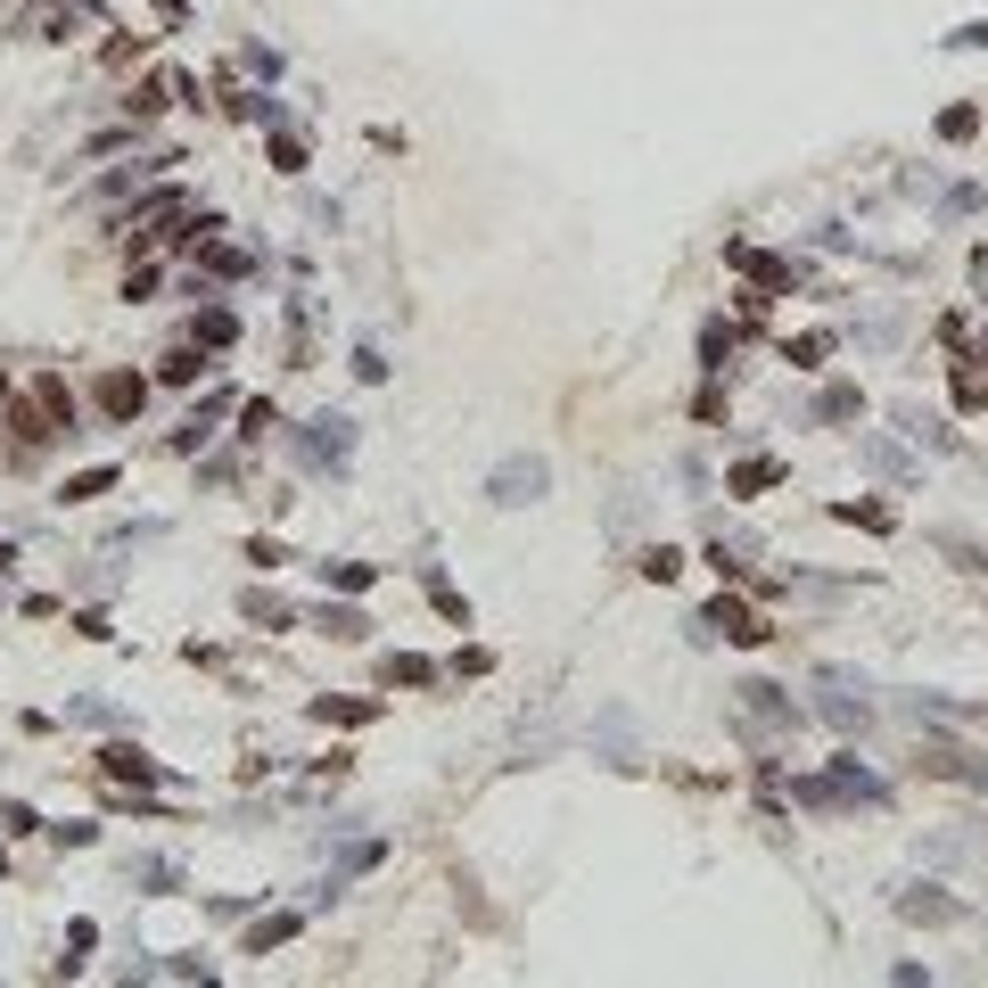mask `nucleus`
Returning a JSON list of instances; mask_svg holds the SVG:
<instances>
[{"mask_svg": "<svg viewBox=\"0 0 988 988\" xmlns=\"http://www.w3.org/2000/svg\"><path fill=\"white\" fill-rule=\"evenodd\" d=\"M140 395H149V388H140L133 371H108V380H99V404H108L116 420H133V412H140Z\"/></svg>", "mask_w": 988, "mask_h": 988, "instance_id": "nucleus-1", "label": "nucleus"}, {"mask_svg": "<svg viewBox=\"0 0 988 988\" xmlns=\"http://www.w3.org/2000/svg\"><path fill=\"white\" fill-rule=\"evenodd\" d=\"M708 626H725V635H733V643H766V626H759V618H750V609H742V601H717V609H708Z\"/></svg>", "mask_w": 988, "mask_h": 988, "instance_id": "nucleus-2", "label": "nucleus"}, {"mask_svg": "<svg viewBox=\"0 0 988 988\" xmlns=\"http://www.w3.org/2000/svg\"><path fill=\"white\" fill-rule=\"evenodd\" d=\"M313 717H322V725H371L380 701H313Z\"/></svg>", "mask_w": 988, "mask_h": 988, "instance_id": "nucleus-3", "label": "nucleus"}, {"mask_svg": "<svg viewBox=\"0 0 988 988\" xmlns=\"http://www.w3.org/2000/svg\"><path fill=\"white\" fill-rule=\"evenodd\" d=\"M774 478H783V461H742V470H733V495H759Z\"/></svg>", "mask_w": 988, "mask_h": 988, "instance_id": "nucleus-4", "label": "nucleus"}, {"mask_svg": "<svg viewBox=\"0 0 988 988\" xmlns=\"http://www.w3.org/2000/svg\"><path fill=\"white\" fill-rule=\"evenodd\" d=\"M322 626H330L339 643H363V635H371V618H363V609H322Z\"/></svg>", "mask_w": 988, "mask_h": 988, "instance_id": "nucleus-5", "label": "nucleus"}, {"mask_svg": "<svg viewBox=\"0 0 988 988\" xmlns=\"http://www.w3.org/2000/svg\"><path fill=\"white\" fill-rule=\"evenodd\" d=\"M380 676H388V684H429V676H437V667H429V659H412V650H404V659H388V667H380Z\"/></svg>", "mask_w": 988, "mask_h": 988, "instance_id": "nucleus-6", "label": "nucleus"}, {"mask_svg": "<svg viewBox=\"0 0 988 988\" xmlns=\"http://www.w3.org/2000/svg\"><path fill=\"white\" fill-rule=\"evenodd\" d=\"M116 487V470H82V478H67V502H91V495H108Z\"/></svg>", "mask_w": 988, "mask_h": 988, "instance_id": "nucleus-7", "label": "nucleus"}, {"mask_svg": "<svg viewBox=\"0 0 988 988\" xmlns=\"http://www.w3.org/2000/svg\"><path fill=\"white\" fill-rule=\"evenodd\" d=\"M198 371H206V363H198V354H190V346H174V354H165V380H174V388H190V380H198Z\"/></svg>", "mask_w": 988, "mask_h": 988, "instance_id": "nucleus-8", "label": "nucleus"}, {"mask_svg": "<svg viewBox=\"0 0 988 988\" xmlns=\"http://www.w3.org/2000/svg\"><path fill=\"white\" fill-rule=\"evenodd\" d=\"M108 774H124V783H149V759H140V750H108Z\"/></svg>", "mask_w": 988, "mask_h": 988, "instance_id": "nucleus-9", "label": "nucleus"}, {"mask_svg": "<svg viewBox=\"0 0 988 988\" xmlns=\"http://www.w3.org/2000/svg\"><path fill=\"white\" fill-rule=\"evenodd\" d=\"M939 133H948V140H972L980 133V108H948V116H939Z\"/></svg>", "mask_w": 988, "mask_h": 988, "instance_id": "nucleus-10", "label": "nucleus"}, {"mask_svg": "<svg viewBox=\"0 0 988 988\" xmlns=\"http://www.w3.org/2000/svg\"><path fill=\"white\" fill-rule=\"evenodd\" d=\"M288 931H297V922H288V914H281V922H256V931H247V948H256V956H264V948H281V939H288Z\"/></svg>", "mask_w": 988, "mask_h": 988, "instance_id": "nucleus-11", "label": "nucleus"}, {"mask_svg": "<svg viewBox=\"0 0 988 988\" xmlns=\"http://www.w3.org/2000/svg\"><path fill=\"white\" fill-rule=\"evenodd\" d=\"M907 914H914V922H956L948 898H907Z\"/></svg>", "mask_w": 988, "mask_h": 988, "instance_id": "nucleus-12", "label": "nucleus"}, {"mask_svg": "<svg viewBox=\"0 0 988 988\" xmlns=\"http://www.w3.org/2000/svg\"><path fill=\"white\" fill-rule=\"evenodd\" d=\"M840 519H857V528H890V511H881V502H840Z\"/></svg>", "mask_w": 988, "mask_h": 988, "instance_id": "nucleus-13", "label": "nucleus"}, {"mask_svg": "<svg viewBox=\"0 0 988 988\" xmlns=\"http://www.w3.org/2000/svg\"><path fill=\"white\" fill-rule=\"evenodd\" d=\"M676 569H684V560L667 552V544H659V552H643V577H659V585H667V577H676Z\"/></svg>", "mask_w": 988, "mask_h": 988, "instance_id": "nucleus-14", "label": "nucleus"}]
</instances>
